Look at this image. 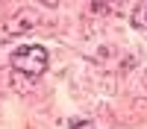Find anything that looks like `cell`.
Instances as JSON below:
<instances>
[{
    "instance_id": "cell-3",
    "label": "cell",
    "mask_w": 147,
    "mask_h": 129,
    "mask_svg": "<svg viewBox=\"0 0 147 129\" xmlns=\"http://www.w3.org/2000/svg\"><path fill=\"white\" fill-rule=\"evenodd\" d=\"M132 23H136L138 29H147V3H141L136 12H132Z\"/></svg>"
},
{
    "instance_id": "cell-4",
    "label": "cell",
    "mask_w": 147,
    "mask_h": 129,
    "mask_svg": "<svg viewBox=\"0 0 147 129\" xmlns=\"http://www.w3.org/2000/svg\"><path fill=\"white\" fill-rule=\"evenodd\" d=\"M74 129H94L91 123H74Z\"/></svg>"
},
{
    "instance_id": "cell-1",
    "label": "cell",
    "mask_w": 147,
    "mask_h": 129,
    "mask_svg": "<svg viewBox=\"0 0 147 129\" xmlns=\"http://www.w3.org/2000/svg\"><path fill=\"white\" fill-rule=\"evenodd\" d=\"M12 68H15L18 74L38 76L47 68V50L38 47V44H24V47H18V50L12 53Z\"/></svg>"
},
{
    "instance_id": "cell-2",
    "label": "cell",
    "mask_w": 147,
    "mask_h": 129,
    "mask_svg": "<svg viewBox=\"0 0 147 129\" xmlns=\"http://www.w3.org/2000/svg\"><path fill=\"white\" fill-rule=\"evenodd\" d=\"M35 23H38V18H35V12L32 9H24V12H18L15 18H12L3 29H0V41H9L12 35H21V32H27V29H32Z\"/></svg>"
}]
</instances>
